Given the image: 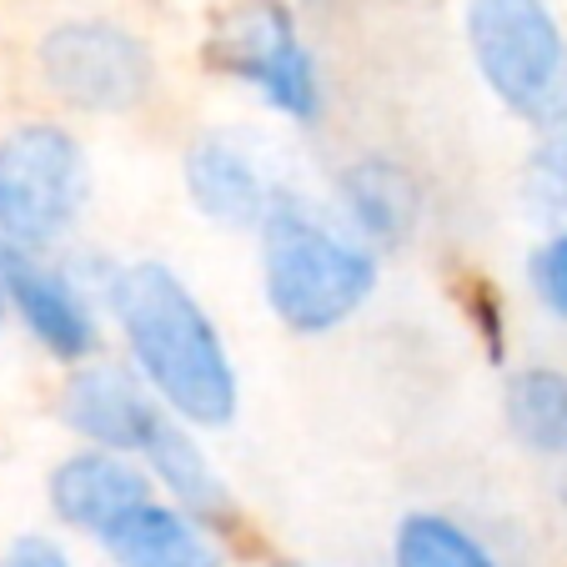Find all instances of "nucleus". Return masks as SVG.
I'll return each instance as SVG.
<instances>
[{"label":"nucleus","instance_id":"nucleus-1","mask_svg":"<svg viewBox=\"0 0 567 567\" xmlns=\"http://www.w3.org/2000/svg\"><path fill=\"white\" fill-rule=\"evenodd\" d=\"M111 311L151 392L192 427H226L236 417V367L221 332L182 277L161 261H136L111 281Z\"/></svg>","mask_w":567,"mask_h":567},{"label":"nucleus","instance_id":"nucleus-2","mask_svg":"<svg viewBox=\"0 0 567 567\" xmlns=\"http://www.w3.org/2000/svg\"><path fill=\"white\" fill-rule=\"evenodd\" d=\"M261 287L287 332L321 337L362 311L377 287V261L352 236L332 231L301 196L277 192L261 221Z\"/></svg>","mask_w":567,"mask_h":567},{"label":"nucleus","instance_id":"nucleus-3","mask_svg":"<svg viewBox=\"0 0 567 567\" xmlns=\"http://www.w3.org/2000/svg\"><path fill=\"white\" fill-rule=\"evenodd\" d=\"M467 45L482 86L523 126H567V35L547 0H467Z\"/></svg>","mask_w":567,"mask_h":567},{"label":"nucleus","instance_id":"nucleus-4","mask_svg":"<svg viewBox=\"0 0 567 567\" xmlns=\"http://www.w3.org/2000/svg\"><path fill=\"white\" fill-rule=\"evenodd\" d=\"M86 206V151L51 121L0 136V241L45 251Z\"/></svg>","mask_w":567,"mask_h":567},{"label":"nucleus","instance_id":"nucleus-5","mask_svg":"<svg viewBox=\"0 0 567 567\" xmlns=\"http://www.w3.org/2000/svg\"><path fill=\"white\" fill-rule=\"evenodd\" d=\"M212 61L257 91L277 116H291L301 126L317 121L321 75L281 0H247L236 16H226V25L212 41Z\"/></svg>","mask_w":567,"mask_h":567},{"label":"nucleus","instance_id":"nucleus-6","mask_svg":"<svg viewBox=\"0 0 567 567\" xmlns=\"http://www.w3.org/2000/svg\"><path fill=\"white\" fill-rule=\"evenodd\" d=\"M41 75L65 106L121 116L151 96L156 61L141 35L111 21H65L41 41Z\"/></svg>","mask_w":567,"mask_h":567},{"label":"nucleus","instance_id":"nucleus-7","mask_svg":"<svg viewBox=\"0 0 567 567\" xmlns=\"http://www.w3.org/2000/svg\"><path fill=\"white\" fill-rule=\"evenodd\" d=\"M61 417L75 437L106 452H146L161 422L176 417L141 372L126 367H75L61 392Z\"/></svg>","mask_w":567,"mask_h":567},{"label":"nucleus","instance_id":"nucleus-8","mask_svg":"<svg viewBox=\"0 0 567 567\" xmlns=\"http://www.w3.org/2000/svg\"><path fill=\"white\" fill-rule=\"evenodd\" d=\"M0 281H6L11 307L21 311V321L31 327V337L51 357L81 367L91 352H96V342H101L96 317H91L81 287H75L65 271L45 267L35 251L0 241Z\"/></svg>","mask_w":567,"mask_h":567},{"label":"nucleus","instance_id":"nucleus-9","mask_svg":"<svg viewBox=\"0 0 567 567\" xmlns=\"http://www.w3.org/2000/svg\"><path fill=\"white\" fill-rule=\"evenodd\" d=\"M182 176H186V196H192L196 212L216 226H231V231H247V226L261 231L271 202H277V186L261 176L251 151L236 146L231 136L192 141Z\"/></svg>","mask_w":567,"mask_h":567},{"label":"nucleus","instance_id":"nucleus-10","mask_svg":"<svg viewBox=\"0 0 567 567\" xmlns=\"http://www.w3.org/2000/svg\"><path fill=\"white\" fill-rule=\"evenodd\" d=\"M146 497H151V472L131 467L126 452L86 447L71 452L51 472V513L86 537H101L121 513H131Z\"/></svg>","mask_w":567,"mask_h":567},{"label":"nucleus","instance_id":"nucleus-11","mask_svg":"<svg viewBox=\"0 0 567 567\" xmlns=\"http://www.w3.org/2000/svg\"><path fill=\"white\" fill-rule=\"evenodd\" d=\"M116 567H226L221 543L182 503H136L96 537Z\"/></svg>","mask_w":567,"mask_h":567},{"label":"nucleus","instance_id":"nucleus-12","mask_svg":"<svg viewBox=\"0 0 567 567\" xmlns=\"http://www.w3.org/2000/svg\"><path fill=\"white\" fill-rule=\"evenodd\" d=\"M337 202H342L347 226L382 251L402 247L412 226H417V186L402 166H392L382 156L352 161L342 182H337Z\"/></svg>","mask_w":567,"mask_h":567},{"label":"nucleus","instance_id":"nucleus-13","mask_svg":"<svg viewBox=\"0 0 567 567\" xmlns=\"http://www.w3.org/2000/svg\"><path fill=\"white\" fill-rule=\"evenodd\" d=\"M141 457H146L151 477L172 493V503H182L192 517H202L212 533H221V527L236 523V503H231V493H226L221 472H216L212 457L196 447V437L182 427V417L161 422V432L146 442Z\"/></svg>","mask_w":567,"mask_h":567},{"label":"nucleus","instance_id":"nucleus-14","mask_svg":"<svg viewBox=\"0 0 567 567\" xmlns=\"http://www.w3.org/2000/svg\"><path fill=\"white\" fill-rule=\"evenodd\" d=\"M507 427L537 457H567V372L523 367L503 396Z\"/></svg>","mask_w":567,"mask_h":567},{"label":"nucleus","instance_id":"nucleus-15","mask_svg":"<svg viewBox=\"0 0 567 567\" xmlns=\"http://www.w3.org/2000/svg\"><path fill=\"white\" fill-rule=\"evenodd\" d=\"M392 567H497V557L457 517L408 513L392 533Z\"/></svg>","mask_w":567,"mask_h":567},{"label":"nucleus","instance_id":"nucleus-16","mask_svg":"<svg viewBox=\"0 0 567 567\" xmlns=\"http://www.w3.org/2000/svg\"><path fill=\"white\" fill-rule=\"evenodd\" d=\"M523 192L537 216H567V126L543 131L537 151L527 156Z\"/></svg>","mask_w":567,"mask_h":567},{"label":"nucleus","instance_id":"nucleus-17","mask_svg":"<svg viewBox=\"0 0 567 567\" xmlns=\"http://www.w3.org/2000/svg\"><path fill=\"white\" fill-rule=\"evenodd\" d=\"M527 281H533V297L567 327V231L547 236L543 247L533 251V261H527Z\"/></svg>","mask_w":567,"mask_h":567},{"label":"nucleus","instance_id":"nucleus-18","mask_svg":"<svg viewBox=\"0 0 567 567\" xmlns=\"http://www.w3.org/2000/svg\"><path fill=\"white\" fill-rule=\"evenodd\" d=\"M0 567H71V557H65L61 543H51V537H16L11 553H6V563Z\"/></svg>","mask_w":567,"mask_h":567},{"label":"nucleus","instance_id":"nucleus-19","mask_svg":"<svg viewBox=\"0 0 567 567\" xmlns=\"http://www.w3.org/2000/svg\"><path fill=\"white\" fill-rule=\"evenodd\" d=\"M6 307H11V297H6V281H0V327H6Z\"/></svg>","mask_w":567,"mask_h":567},{"label":"nucleus","instance_id":"nucleus-20","mask_svg":"<svg viewBox=\"0 0 567 567\" xmlns=\"http://www.w3.org/2000/svg\"><path fill=\"white\" fill-rule=\"evenodd\" d=\"M277 567H311V563H277Z\"/></svg>","mask_w":567,"mask_h":567},{"label":"nucleus","instance_id":"nucleus-21","mask_svg":"<svg viewBox=\"0 0 567 567\" xmlns=\"http://www.w3.org/2000/svg\"><path fill=\"white\" fill-rule=\"evenodd\" d=\"M563 503H567V487H563Z\"/></svg>","mask_w":567,"mask_h":567}]
</instances>
